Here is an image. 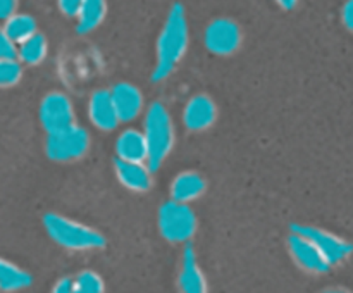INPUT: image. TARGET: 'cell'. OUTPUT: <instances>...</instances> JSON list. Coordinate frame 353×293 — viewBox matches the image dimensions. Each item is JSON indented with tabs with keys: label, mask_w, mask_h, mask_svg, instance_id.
<instances>
[{
	"label": "cell",
	"mask_w": 353,
	"mask_h": 293,
	"mask_svg": "<svg viewBox=\"0 0 353 293\" xmlns=\"http://www.w3.org/2000/svg\"><path fill=\"white\" fill-rule=\"evenodd\" d=\"M188 48V21L181 3H174L169 10L161 34L157 38V61L152 79L164 81L174 72Z\"/></svg>",
	"instance_id": "1"
},
{
	"label": "cell",
	"mask_w": 353,
	"mask_h": 293,
	"mask_svg": "<svg viewBox=\"0 0 353 293\" xmlns=\"http://www.w3.org/2000/svg\"><path fill=\"white\" fill-rule=\"evenodd\" d=\"M143 137L147 141V165L150 171H157L174 147V124L171 114L161 102H154L148 107L143 121Z\"/></svg>",
	"instance_id": "2"
},
{
	"label": "cell",
	"mask_w": 353,
	"mask_h": 293,
	"mask_svg": "<svg viewBox=\"0 0 353 293\" xmlns=\"http://www.w3.org/2000/svg\"><path fill=\"white\" fill-rule=\"evenodd\" d=\"M43 226L55 243L69 250H99L105 245L102 233L61 214H45Z\"/></svg>",
	"instance_id": "3"
},
{
	"label": "cell",
	"mask_w": 353,
	"mask_h": 293,
	"mask_svg": "<svg viewBox=\"0 0 353 293\" xmlns=\"http://www.w3.org/2000/svg\"><path fill=\"white\" fill-rule=\"evenodd\" d=\"M159 230L171 243H185L196 231V216L188 203L169 200L159 209Z\"/></svg>",
	"instance_id": "4"
},
{
	"label": "cell",
	"mask_w": 353,
	"mask_h": 293,
	"mask_svg": "<svg viewBox=\"0 0 353 293\" xmlns=\"http://www.w3.org/2000/svg\"><path fill=\"white\" fill-rule=\"evenodd\" d=\"M90 147V134L85 128L72 124L55 133H47L45 152L55 162H72L81 159Z\"/></svg>",
	"instance_id": "5"
},
{
	"label": "cell",
	"mask_w": 353,
	"mask_h": 293,
	"mask_svg": "<svg viewBox=\"0 0 353 293\" xmlns=\"http://www.w3.org/2000/svg\"><path fill=\"white\" fill-rule=\"evenodd\" d=\"M292 231L309 238V240L319 248L321 254L326 257L330 265L341 264V262L347 261V259L353 254V245L350 241L343 240L341 236L331 233V231L323 230V228L309 226V224H293Z\"/></svg>",
	"instance_id": "6"
},
{
	"label": "cell",
	"mask_w": 353,
	"mask_h": 293,
	"mask_svg": "<svg viewBox=\"0 0 353 293\" xmlns=\"http://www.w3.org/2000/svg\"><path fill=\"white\" fill-rule=\"evenodd\" d=\"M40 123L47 133H55L74 124V107L71 99L61 92H50L41 99Z\"/></svg>",
	"instance_id": "7"
},
{
	"label": "cell",
	"mask_w": 353,
	"mask_h": 293,
	"mask_svg": "<svg viewBox=\"0 0 353 293\" xmlns=\"http://www.w3.org/2000/svg\"><path fill=\"white\" fill-rule=\"evenodd\" d=\"M203 41L205 47L216 55L234 54L241 45V30L233 19L219 17L207 26Z\"/></svg>",
	"instance_id": "8"
},
{
	"label": "cell",
	"mask_w": 353,
	"mask_h": 293,
	"mask_svg": "<svg viewBox=\"0 0 353 293\" xmlns=\"http://www.w3.org/2000/svg\"><path fill=\"white\" fill-rule=\"evenodd\" d=\"M288 248L293 261H295L300 267L305 269L307 272L323 274V272H326L327 269L331 267L330 262H327L326 257L321 254L319 248H317L309 238L303 236V234L292 231L288 236Z\"/></svg>",
	"instance_id": "9"
},
{
	"label": "cell",
	"mask_w": 353,
	"mask_h": 293,
	"mask_svg": "<svg viewBox=\"0 0 353 293\" xmlns=\"http://www.w3.org/2000/svg\"><path fill=\"white\" fill-rule=\"evenodd\" d=\"M217 119V107L209 95L192 97L186 102L185 110H183V124L190 131H205L216 123Z\"/></svg>",
	"instance_id": "10"
},
{
	"label": "cell",
	"mask_w": 353,
	"mask_h": 293,
	"mask_svg": "<svg viewBox=\"0 0 353 293\" xmlns=\"http://www.w3.org/2000/svg\"><path fill=\"white\" fill-rule=\"evenodd\" d=\"M88 116L90 121L95 128L102 131L116 130L117 124L121 123L117 110L114 107L112 95L109 90H99L90 97L88 102Z\"/></svg>",
	"instance_id": "11"
},
{
	"label": "cell",
	"mask_w": 353,
	"mask_h": 293,
	"mask_svg": "<svg viewBox=\"0 0 353 293\" xmlns=\"http://www.w3.org/2000/svg\"><path fill=\"white\" fill-rule=\"evenodd\" d=\"M110 95H112L114 107H116L121 123H130L137 119L143 107V95L137 86L131 83H117L110 90Z\"/></svg>",
	"instance_id": "12"
},
{
	"label": "cell",
	"mask_w": 353,
	"mask_h": 293,
	"mask_svg": "<svg viewBox=\"0 0 353 293\" xmlns=\"http://www.w3.org/2000/svg\"><path fill=\"white\" fill-rule=\"evenodd\" d=\"M178 285L181 293H209L207 288V279L203 276L202 267L199 264L193 247H186L183 252L181 269H179Z\"/></svg>",
	"instance_id": "13"
},
{
	"label": "cell",
	"mask_w": 353,
	"mask_h": 293,
	"mask_svg": "<svg viewBox=\"0 0 353 293\" xmlns=\"http://www.w3.org/2000/svg\"><path fill=\"white\" fill-rule=\"evenodd\" d=\"M114 172L121 185L131 192H147L152 186V171L145 162H130L116 157Z\"/></svg>",
	"instance_id": "14"
},
{
	"label": "cell",
	"mask_w": 353,
	"mask_h": 293,
	"mask_svg": "<svg viewBox=\"0 0 353 293\" xmlns=\"http://www.w3.org/2000/svg\"><path fill=\"white\" fill-rule=\"evenodd\" d=\"M205 179L195 171H185L176 176L171 183V200L190 203L205 193Z\"/></svg>",
	"instance_id": "15"
},
{
	"label": "cell",
	"mask_w": 353,
	"mask_h": 293,
	"mask_svg": "<svg viewBox=\"0 0 353 293\" xmlns=\"http://www.w3.org/2000/svg\"><path fill=\"white\" fill-rule=\"evenodd\" d=\"M116 155L117 159L130 162H145L147 164L148 150L145 141L143 131L126 130L117 137L116 140Z\"/></svg>",
	"instance_id": "16"
},
{
	"label": "cell",
	"mask_w": 353,
	"mask_h": 293,
	"mask_svg": "<svg viewBox=\"0 0 353 293\" xmlns=\"http://www.w3.org/2000/svg\"><path fill=\"white\" fill-rule=\"evenodd\" d=\"M107 16V2L105 0H83L81 9H79L78 16V24H76V30L78 33L85 34L90 31L97 30L100 24L103 23Z\"/></svg>",
	"instance_id": "17"
},
{
	"label": "cell",
	"mask_w": 353,
	"mask_h": 293,
	"mask_svg": "<svg viewBox=\"0 0 353 293\" xmlns=\"http://www.w3.org/2000/svg\"><path fill=\"white\" fill-rule=\"evenodd\" d=\"M31 276L19 265L12 264L7 259L0 257V292H19L31 285Z\"/></svg>",
	"instance_id": "18"
},
{
	"label": "cell",
	"mask_w": 353,
	"mask_h": 293,
	"mask_svg": "<svg viewBox=\"0 0 353 293\" xmlns=\"http://www.w3.org/2000/svg\"><path fill=\"white\" fill-rule=\"evenodd\" d=\"M2 24L9 40L12 41L16 47L23 43V41H26L28 38H31L33 34L38 33L37 21H34V17L30 16V14L16 12Z\"/></svg>",
	"instance_id": "19"
},
{
	"label": "cell",
	"mask_w": 353,
	"mask_h": 293,
	"mask_svg": "<svg viewBox=\"0 0 353 293\" xmlns=\"http://www.w3.org/2000/svg\"><path fill=\"white\" fill-rule=\"evenodd\" d=\"M47 38L41 33H37L31 38H28L26 41H23L21 45H17L16 57L23 65H38L47 57Z\"/></svg>",
	"instance_id": "20"
},
{
	"label": "cell",
	"mask_w": 353,
	"mask_h": 293,
	"mask_svg": "<svg viewBox=\"0 0 353 293\" xmlns=\"http://www.w3.org/2000/svg\"><path fill=\"white\" fill-rule=\"evenodd\" d=\"M72 292L74 293H105V285L95 271H81L72 278Z\"/></svg>",
	"instance_id": "21"
},
{
	"label": "cell",
	"mask_w": 353,
	"mask_h": 293,
	"mask_svg": "<svg viewBox=\"0 0 353 293\" xmlns=\"http://www.w3.org/2000/svg\"><path fill=\"white\" fill-rule=\"evenodd\" d=\"M23 78V64L17 57L0 59V88L16 86Z\"/></svg>",
	"instance_id": "22"
},
{
	"label": "cell",
	"mask_w": 353,
	"mask_h": 293,
	"mask_svg": "<svg viewBox=\"0 0 353 293\" xmlns=\"http://www.w3.org/2000/svg\"><path fill=\"white\" fill-rule=\"evenodd\" d=\"M17 47L9 40L6 30H3V24L0 23V59H10L16 57Z\"/></svg>",
	"instance_id": "23"
},
{
	"label": "cell",
	"mask_w": 353,
	"mask_h": 293,
	"mask_svg": "<svg viewBox=\"0 0 353 293\" xmlns=\"http://www.w3.org/2000/svg\"><path fill=\"white\" fill-rule=\"evenodd\" d=\"M59 2V9L64 16L68 17H76L78 16L79 9H81L83 0H57Z\"/></svg>",
	"instance_id": "24"
},
{
	"label": "cell",
	"mask_w": 353,
	"mask_h": 293,
	"mask_svg": "<svg viewBox=\"0 0 353 293\" xmlns=\"http://www.w3.org/2000/svg\"><path fill=\"white\" fill-rule=\"evenodd\" d=\"M17 12V0H0V23H6Z\"/></svg>",
	"instance_id": "25"
},
{
	"label": "cell",
	"mask_w": 353,
	"mask_h": 293,
	"mask_svg": "<svg viewBox=\"0 0 353 293\" xmlns=\"http://www.w3.org/2000/svg\"><path fill=\"white\" fill-rule=\"evenodd\" d=\"M341 19H343L345 26L353 31V0H347L345 2L343 10H341Z\"/></svg>",
	"instance_id": "26"
},
{
	"label": "cell",
	"mask_w": 353,
	"mask_h": 293,
	"mask_svg": "<svg viewBox=\"0 0 353 293\" xmlns=\"http://www.w3.org/2000/svg\"><path fill=\"white\" fill-rule=\"evenodd\" d=\"M52 293H74L72 292V278H61L52 288Z\"/></svg>",
	"instance_id": "27"
},
{
	"label": "cell",
	"mask_w": 353,
	"mask_h": 293,
	"mask_svg": "<svg viewBox=\"0 0 353 293\" xmlns=\"http://www.w3.org/2000/svg\"><path fill=\"white\" fill-rule=\"evenodd\" d=\"M276 3H278L279 7H283V9L290 10V9H293L296 3H299V0H276Z\"/></svg>",
	"instance_id": "28"
},
{
	"label": "cell",
	"mask_w": 353,
	"mask_h": 293,
	"mask_svg": "<svg viewBox=\"0 0 353 293\" xmlns=\"http://www.w3.org/2000/svg\"><path fill=\"white\" fill-rule=\"evenodd\" d=\"M323 293H350V292H347V290H343V288H330Z\"/></svg>",
	"instance_id": "29"
}]
</instances>
